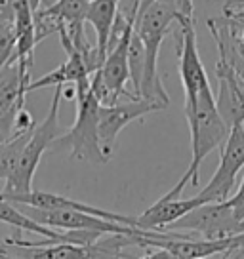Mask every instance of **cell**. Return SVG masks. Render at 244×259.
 I'll list each match as a JSON object with an SVG mask.
<instances>
[{"mask_svg": "<svg viewBox=\"0 0 244 259\" xmlns=\"http://www.w3.org/2000/svg\"><path fill=\"white\" fill-rule=\"evenodd\" d=\"M164 231H178L202 238H227L244 233V221L235 215L227 200L204 202L174 221Z\"/></svg>", "mask_w": 244, "mask_h": 259, "instance_id": "cell-5", "label": "cell"}, {"mask_svg": "<svg viewBox=\"0 0 244 259\" xmlns=\"http://www.w3.org/2000/svg\"><path fill=\"white\" fill-rule=\"evenodd\" d=\"M244 168V124L229 130L225 143L221 145L220 166L214 171L210 183L196 194L200 202H223L236 185V176Z\"/></svg>", "mask_w": 244, "mask_h": 259, "instance_id": "cell-6", "label": "cell"}, {"mask_svg": "<svg viewBox=\"0 0 244 259\" xmlns=\"http://www.w3.org/2000/svg\"><path fill=\"white\" fill-rule=\"evenodd\" d=\"M164 111L162 105H158L155 101H149L143 97H130L126 101H116L111 105H99V116H98V128H99V143L103 153L111 158L116 143V138L122 130L126 128L130 122L139 120L147 114Z\"/></svg>", "mask_w": 244, "mask_h": 259, "instance_id": "cell-7", "label": "cell"}, {"mask_svg": "<svg viewBox=\"0 0 244 259\" xmlns=\"http://www.w3.org/2000/svg\"><path fill=\"white\" fill-rule=\"evenodd\" d=\"M179 16L178 0H156L136 17L134 32L143 48V74L139 82L138 97L155 101L164 109L170 105V97L164 90L158 74V54L166 32Z\"/></svg>", "mask_w": 244, "mask_h": 259, "instance_id": "cell-2", "label": "cell"}, {"mask_svg": "<svg viewBox=\"0 0 244 259\" xmlns=\"http://www.w3.org/2000/svg\"><path fill=\"white\" fill-rule=\"evenodd\" d=\"M76 90V116L74 124L61 134L54 141L52 149H69L73 160H82L94 164V166H103L111 160L99 143V128H98V116H99V101L92 94L90 88V76L82 78L74 84Z\"/></svg>", "mask_w": 244, "mask_h": 259, "instance_id": "cell-3", "label": "cell"}, {"mask_svg": "<svg viewBox=\"0 0 244 259\" xmlns=\"http://www.w3.org/2000/svg\"><path fill=\"white\" fill-rule=\"evenodd\" d=\"M227 21H229V19H227ZM231 27H233V31L236 32V38H238V42H240V46L244 48V27H242V29H236L235 25H231Z\"/></svg>", "mask_w": 244, "mask_h": 259, "instance_id": "cell-19", "label": "cell"}, {"mask_svg": "<svg viewBox=\"0 0 244 259\" xmlns=\"http://www.w3.org/2000/svg\"><path fill=\"white\" fill-rule=\"evenodd\" d=\"M183 109L191 132V164L183 178L164 194V198H179L189 183L195 187L198 185L200 164L214 149H220L229 136V126L221 118L216 105V96L210 86L202 88L196 96L185 97Z\"/></svg>", "mask_w": 244, "mask_h": 259, "instance_id": "cell-1", "label": "cell"}, {"mask_svg": "<svg viewBox=\"0 0 244 259\" xmlns=\"http://www.w3.org/2000/svg\"><path fill=\"white\" fill-rule=\"evenodd\" d=\"M61 88L63 86H56L54 88L50 113L31 132V136H29V139H27V143L23 147V153L19 156V162H17V166L12 171V176L6 179V187H4L2 193L19 194V193L33 191V179H34V174H36V168H38V164L42 160V156H44L46 151L52 149L54 141L63 134L61 124H59Z\"/></svg>", "mask_w": 244, "mask_h": 259, "instance_id": "cell-4", "label": "cell"}, {"mask_svg": "<svg viewBox=\"0 0 244 259\" xmlns=\"http://www.w3.org/2000/svg\"><path fill=\"white\" fill-rule=\"evenodd\" d=\"M23 107V105H21ZM21 107H14L6 113H0V145H4L6 141L16 138V114Z\"/></svg>", "mask_w": 244, "mask_h": 259, "instance_id": "cell-15", "label": "cell"}, {"mask_svg": "<svg viewBox=\"0 0 244 259\" xmlns=\"http://www.w3.org/2000/svg\"><path fill=\"white\" fill-rule=\"evenodd\" d=\"M31 219L38 221L40 225L63 231H98L103 235H138L143 229L130 225H122L116 221H109L94 213L78 210H42V208H29L27 213Z\"/></svg>", "mask_w": 244, "mask_h": 259, "instance_id": "cell-8", "label": "cell"}, {"mask_svg": "<svg viewBox=\"0 0 244 259\" xmlns=\"http://www.w3.org/2000/svg\"><path fill=\"white\" fill-rule=\"evenodd\" d=\"M120 12V0H92L86 12V23L96 31V52L99 63H103L109 48V38L113 32L114 21ZM101 67V65H99Z\"/></svg>", "mask_w": 244, "mask_h": 259, "instance_id": "cell-12", "label": "cell"}, {"mask_svg": "<svg viewBox=\"0 0 244 259\" xmlns=\"http://www.w3.org/2000/svg\"><path fill=\"white\" fill-rule=\"evenodd\" d=\"M0 221L6 223V225H12L16 229H21V231H29V233H36V235L44 236V238H54V240H63V233L61 231H56L52 227L40 225L38 221L31 219L27 213H23L21 210H17L14 202H10L6 198L0 196Z\"/></svg>", "mask_w": 244, "mask_h": 259, "instance_id": "cell-13", "label": "cell"}, {"mask_svg": "<svg viewBox=\"0 0 244 259\" xmlns=\"http://www.w3.org/2000/svg\"><path fill=\"white\" fill-rule=\"evenodd\" d=\"M156 0H141V2H139V12H143V10L145 8H149V6H151V4H155ZM138 12V14H139Z\"/></svg>", "mask_w": 244, "mask_h": 259, "instance_id": "cell-20", "label": "cell"}, {"mask_svg": "<svg viewBox=\"0 0 244 259\" xmlns=\"http://www.w3.org/2000/svg\"><path fill=\"white\" fill-rule=\"evenodd\" d=\"M0 2H4V0H0Z\"/></svg>", "mask_w": 244, "mask_h": 259, "instance_id": "cell-21", "label": "cell"}, {"mask_svg": "<svg viewBox=\"0 0 244 259\" xmlns=\"http://www.w3.org/2000/svg\"><path fill=\"white\" fill-rule=\"evenodd\" d=\"M200 198H160L156 200L151 208H147L143 213H139L136 218V227L145 229V231H164L168 225L179 218H183L187 211L200 206Z\"/></svg>", "mask_w": 244, "mask_h": 259, "instance_id": "cell-11", "label": "cell"}, {"mask_svg": "<svg viewBox=\"0 0 244 259\" xmlns=\"http://www.w3.org/2000/svg\"><path fill=\"white\" fill-rule=\"evenodd\" d=\"M178 4L183 16H193V0H178Z\"/></svg>", "mask_w": 244, "mask_h": 259, "instance_id": "cell-18", "label": "cell"}, {"mask_svg": "<svg viewBox=\"0 0 244 259\" xmlns=\"http://www.w3.org/2000/svg\"><path fill=\"white\" fill-rule=\"evenodd\" d=\"M178 57H179V78L183 86L185 97H193L206 86H210L208 74L202 65V59L198 56L196 46V31L193 23V16H183L179 12L178 16Z\"/></svg>", "mask_w": 244, "mask_h": 259, "instance_id": "cell-9", "label": "cell"}, {"mask_svg": "<svg viewBox=\"0 0 244 259\" xmlns=\"http://www.w3.org/2000/svg\"><path fill=\"white\" fill-rule=\"evenodd\" d=\"M229 206L233 208L235 211V215L240 221H244V176H242V181H240V185H238V191H236L231 198H227Z\"/></svg>", "mask_w": 244, "mask_h": 259, "instance_id": "cell-17", "label": "cell"}, {"mask_svg": "<svg viewBox=\"0 0 244 259\" xmlns=\"http://www.w3.org/2000/svg\"><path fill=\"white\" fill-rule=\"evenodd\" d=\"M223 17L236 29L244 27V0H227L223 6Z\"/></svg>", "mask_w": 244, "mask_h": 259, "instance_id": "cell-16", "label": "cell"}, {"mask_svg": "<svg viewBox=\"0 0 244 259\" xmlns=\"http://www.w3.org/2000/svg\"><path fill=\"white\" fill-rule=\"evenodd\" d=\"M29 136H31V132L16 136L10 141H6L4 145H0V179H8L12 176V171L19 162V156L23 153V147Z\"/></svg>", "mask_w": 244, "mask_h": 259, "instance_id": "cell-14", "label": "cell"}, {"mask_svg": "<svg viewBox=\"0 0 244 259\" xmlns=\"http://www.w3.org/2000/svg\"><path fill=\"white\" fill-rule=\"evenodd\" d=\"M216 76L220 82L216 105L229 130L236 124H244V84L238 80L231 65L223 59L216 63Z\"/></svg>", "mask_w": 244, "mask_h": 259, "instance_id": "cell-10", "label": "cell"}]
</instances>
